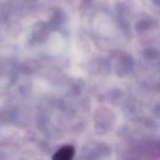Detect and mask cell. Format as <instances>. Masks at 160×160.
<instances>
[{"mask_svg":"<svg viewBox=\"0 0 160 160\" xmlns=\"http://www.w3.org/2000/svg\"><path fill=\"white\" fill-rule=\"evenodd\" d=\"M74 155V149L72 147H64L60 149L53 156V159L58 160H68L72 158Z\"/></svg>","mask_w":160,"mask_h":160,"instance_id":"obj_1","label":"cell"}]
</instances>
